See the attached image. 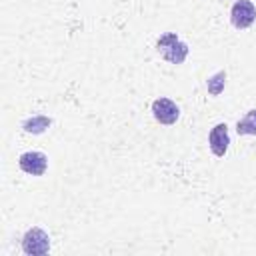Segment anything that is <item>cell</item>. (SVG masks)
<instances>
[{"mask_svg":"<svg viewBox=\"0 0 256 256\" xmlns=\"http://www.w3.org/2000/svg\"><path fill=\"white\" fill-rule=\"evenodd\" d=\"M238 134H246V136H256V108L248 110L246 116L242 120H238L236 124Z\"/></svg>","mask_w":256,"mask_h":256,"instance_id":"52a82bcc","label":"cell"},{"mask_svg":"<svg viewBox=\"0 0 256 256\" xmlns=\"http://www.w3.org/2000/svg\"><path fill=\"white\" fill-rule=\"evenodd\" d=\"M18 164H20V168H22L26 174H30V176H42V174L46 172V168H48V158H46V154H42V152L30 150V152H24V154L20 156Z\"/></svg>","mask_w":256,"mask_h":256,"instance_id":"277c9868","label":"cell"},{"mask_svg":"<svg viewBox=\"0 0 256 256\" xmlns=\"http://www.w3.org/2000/svg\"><path fill=\"white\" fill-rule=\"evenodd\" d=\"M224 80H226V74L224 72H218L216 76H212L210 80H208V90L216 96V94H220V90H222V86H224Z\"/></svg>","mask_w":256,"mask_h":256,"instance_id":"ba28073f","label":"cell"},{"mask_svg":"<svg viewBox=\"0 0 256 256\" xmlns=\"http://www.w3.org/2000/svg\"><path fill=\"white\" fill-rule=\"evenodd\" d=\"M22 250L26 254L38 256V254H46L50 250V238L42 228H30L24 238H22Z\"/></svg>","mask_w":256,"mask_h":256,"instance_id":"7a4b0ae2","label":"cell"},{"mask_svg":"<svg viewBox=\"0 0 256 256\" xmlns=\"http://www.w3.org/2000/svg\"><path fill=\"white\" fill-rule=\"evenodd\" d=\"M208 144H210V150L214 156L222 158L228 150V144H230V136H228V126L224 122L216 124L212 130H210V136H208Z\"/></svg>","mask_w":256,"mask_h":256,"instance_id":"8992f818","label":"cell"},{"mask_svg":"<svg viewBox=\"0 0 256 256\" xmlns=\"http://www.w3.org/2000/svg\"><path fill=\"white\" fill-rule=\"evenodd\" d=\"M152 114L160 124H174L180 116V108L170 98H156L152 102Z\"/></svg>","mask_w":256,"mask_h":256,"instance_id":"5b68a950","label":"cell"},{"mask_svg":"<svg viewBox=\"0 0 256 256\" xmlns=\"http://www.w3.org/2000/svg\"><path fill=\"white\" fill-rule=\"evenodd\" d=\"M254 20H256V8H254V4L250 0H236L234 6H232V10H230V22L236 28L244 30V28L252 26Z\"/></svg>","mask_w":256,"mask_h":256,"instance_id":"3957f363","label":"cell"},{"mask_svg":"<svg viewBox=\"0 0 256 256\" xmlns=\"http://www.w3.org/2000/svg\"><path fill=\"white\" fill-rule=\"evenodd\" d=\"M158 52L162 54L164 60H168L170 64H182L188 56V46L174 34V32H166L158 38L156 42Z\"/></svg>","mask_w":256,"mask_h":256,"instance_id":"6da1fadb","label":"cell"}]
</instances>
